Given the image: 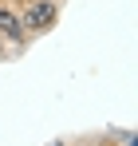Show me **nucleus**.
<instances>
[{"label": "nucleus", "instance_id": "f257e3e1", "mask_svg": "<svg viewBox=\"0 0 138 146\" xmlns=\"http://www.w3.org/2000/svg\"><path fill=\"white\" fill-rule=\"evenodd\" d=\"M55 16H59V4L55 0H28V8L20 12V24L28 36H40L47 28L55 24Z\"/></svg>", "mask_w": 138, "mask_h": 146}, {"label": "nucleus", "instance_id": "f03ea898", "mask_svg": "<svg viewBox=\"0 0 138 146\" xmlns=\"http://www.w3.org/2000/svg\"><path fill=\"white\" fill-rule=\"evenodd\" d=\"M0 36H4V40H12L16 48L28 40V32H24V24H20V12H12L8 4H0Z\"/></svg>", "mask_w": 138, "mask_h": 146}]
</instances>
